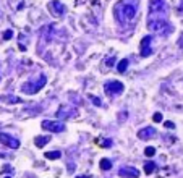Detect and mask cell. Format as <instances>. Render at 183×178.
Instances as JSON below:
<instances>
[{"mask_svg":"<svg viewBox=\"0 0 183 178\" xmlns=\"http://www.w3.org/2000/svg\"><path fill=\"white\" fill-rule=\"evenodd\" d=\"M154 170H156V163H154V162H151V160H149V162H146V165H144V172H146L148 175H149V173H152Z\"/></svg>","mask_w":183,"mask_h":178,"instance_id":"14","label":"cell"},{"mask_svg":"<svg viewBox=\"0 0 183 178\" xmlns=\"http://www.w3.org/2000/svg\"><path fill=\"white\" fill-rule=\"evenodd\" d=\"M0 143L7 147H12V149H18L20 147V141L15 139L13 136H10L8 133H0Z\"/></svg>","mask_w":183,"mask_h":178,"instance_id":"6","label":"cell"},{"mask_svg":"<svg viewBox=\"0 0 183 178\" xmlns=\"http://www.w3.org/2000/svg\"><path fill=\"white\" fill-rule=\"evenodd\" d=\"M104 147H112V141H110V139H105V141H104Z\"/></svg>","mask_w":183,"mask_h":178,"instance_id":"19","label":"cell"},{"mask_svg":"<svg viewBox=\"0 0 183 178\" xmlns=\"http://www.w3.org/2000/svg\"><path fill=\"white\" fill-rule=\"evenodd\" d=\"M49 141H50V136H37V138L34 139V143H36L37 147H44Z\"/></svg>","mask_w":183,"mask_h":178,"instance_id":"11","label":"cell"},{"mask_svg":"<svg viewBox=\"0 0 183 178\" xmlns=\"http://www.w3.org/2000/svg\"><path fill=\"white\" fill-rule=\"evenodd\" d=\"M165 126H167V128H173V126H175V125H173L172 121H165Z\"/></svg>","mask_w":183,"mask_h":178,"instance_id":"21","label":"cell"},{"mask_svg":"<svg viewBox=\"0 0 183 178\" xmlns=\"http://www.w3.org/2000/svg\"><path fill=\"white\" fill-rule=\"evenodd\" d=\"M99 165H101L102 170H110V168H112V162L109 160V159H102Z\"/></svg>","mask_w":183,"mask_h":178,"instance_id":"13","label":"cell"},{"mask_svg":"<svg viewBox=\"0 0 183 178\" xmlns=\"http://www.w3.org/2000/svg\"><path fill=\"white\" fill-rule=\"evenodd\" d=\"M128 63H130L128 58H121L120 62H118V65H117V70H118L120 73H125L126 68H128Z\"/></svg>","mask_w":183,"mask_h":178,"instance_id":"12","label":"cell"},{"mask_svg":"<svg viewBox=\"0 0 183 178\" xmlns=\"http://www.w3.org/2000/svg\"><path fill=\"white\" fill-rule=\"evenodd\" d=\"M136 12H138V0H118L114 8L115 18L120 25H128L136 16Z\"/></svg>","mask_w":183,"mask_h":178,"instance_id":"1","label":"cell"},{"mask_svg":"<svg viewBox=\"0 0 183 178\" xmlns=\"http://www.w3.org/2000/svg\"><path fill=\"white\" fill-rule=\"evenodd\" d=\"M118 175L123 176V178H138L139 176V170H138V168H135V167H123V168H120Z\"/></svg>","mask_w":183,"mask_h":178,"instance_id":"8","label":"cell"},{"mask_svg":"<svg viewBox=\"0 0 183 178\" xmlns=\"http://www.w3.org/2000/svg\"><path fill=\"white\" fill-rule=\"evenodd\" d=\"M114 60H115L114 57H112V58H109V60H107V65H112V63H114Z\"/></svg>","mask_w":183,"mask_h":178,"instance_id":"22","label":"cell"},{"mask_svg":"<svg viewBox=\"0 0 183 178\" xmlns=\"http://www.w3.org/2000/svg\"><path fill=\"white\" fill-rule=\"evenodd\" d=\"M148 20H167L165 0H149V18Z\"/></svg>","mask_w":183,"mask_h":178,"instance_id":"2","label":"cell"},{"mask_svg":"<svg viewBox=\"0 0 183 178\" xmlns=\"http://www.w3.org/2000/svg\"><path fill=\"white\" fill-rule=\"evenodd\" d=\"M92 102H94V104H96L97 107H101V101L97 99V97H92Z\"/></svg>","mask_w":183,"mask_h":178,"instance_id":"20","label":"cell"},{"mask_svg":"<svg viewBox=\"0 0 183 178\" xmlns=\"http://www.w3.org/2000/svg\"><path fill=\"white\" fill-rule=\"evenodd\" d=\"M13 36L12 31H5V34H3V39H10V37Z\"/></svg>","mask_w":183,"mask_h":178,"instance_id":"18","label":"cell"},{"mask_svg":"<svg viewBox=\"0 0 183 178\" xmlns=\"http://www.w3.org/2000/svg\"><path fill=\"white\" fill-rule=\"evenodd\" d=\"M42 128L50 131V133H62V131H65V123H62L60 120H44Z\"/></svg>","mask_w":183,"mask_h":178,"instance_id":"4","label":"cell"},{"mask_svg":"<svg viewBox=\"0 0 183 178\" xmlns=\"http://www.w3.org/2000/svg\"><path fill=\"white\" fill-rule=\"evenodd\" d=\"M151 41H152V36H144L141 39V57H151L152 55Z\"/></svg>","mask_w":183,"mask_h":178,"instance_id":"7","label":"cell"},{"mask_svg":"<svg viewBox=\"0 0 183 178\" xmlns=\"http://www.w3.org/2000/svg\"><path fill=\"white\" fill-rule=\"evenodd\" d=\"M144 154H146V157H152L154 154H156V147H146Z\"/></svg>","mask_w":183,"mask_h":178,"instance_id":"16","label":"cell"},{"mask_svg":"<svg viewBox=\"0 0 183 178\" xmlns=\"http://www.w3.org/2000/svg\"><path fill=\"white\" fill-rule=\"evenodd\" d=\"M123 84H121L120 81H107L104 84V91L109 94L110 97H114V96H118L123 92Z\"/></svg>","mask_w":183,"mask_h":178,"instance_id":"5","label":"cell"},{"mask_svg":"<svg viewBox=\"0 0 183 178\" xmlns=\"http://www.w3.org/2000/svg\"><path fill=\"white\" fill-rule=\"evenodd\" d=\"M49 10L54 12L57 16H62L63 13H65V5H63L62 2H58V0H54V2L49 3Z\"/></svg>","mask_w":183,"mask_h":178,"instance_id":"10","label":"cell"},{"mask_svg":"<svg viewBox=\"0 0 183 178\" xmlns=\"http://www.w3.org/2000/svg\"><path fill=\"white\" fill-rule=\"evenodd\" d=\"M152 120L156 121V123H161V121H162V114H161V112L154 114V115H152Z\"/></svg>","mask_w":183,"mask_h":178,"instance_id":"17","label":"cell"},{"mask_svg":"<svg viewBox=\"0 0 183 178\" xmlns=\"http://www.w3.org/2000/svg\"><path fill=\"white\" fill-rule=\"evenodd\" d=\"M45 83H47V79H45V76H41L37 81H29V83H26V84H23L21 86V91H25L28 92V94H36L39 89H42L45 86Z\"/></svg>","mask_w":183,"mask_h":178,"instance_id":"3","label":"cell"},{"mask_svg":"<svg viewBox=\"0 0 183 178\" xmlns=\"http://www.w3.org/2000/svg\"><path fill=\"white\" fill-rule=\"evenodd\" d=\"M7 178H10V176H7Z\"/></svg>","mask_w":183,"mask_h":178,"instance_id":"23","label":"cell"},{"mask_svg":"<svg viewBox=\"0 0 183 178\" xmlns=\"http://www.w3.org/2000/svg\"><path fill=\"white\" fill-rule=\"evenodd\" d=\"M154 136H156V130H154L152 126H146V128L139 130V133H138V138H139V139H143V141L152 139Z\"/></svg>","mask_w":183,"mask_h":178,"instance_id":"9","label":"cell"},{"mask_svg":"<svg viewBox=\"0 0 183 178\" xmlns=\"http://www.w3.org/2000/svg\"><path fill=\"white\" fill-rule=\"evenodd\" d=\"M45 157L50 159V160H55V159H60V157H62V154H60L58 151H54V152H45Z\"/></svg>","mask_w":183,"mask_h":178,"instance_id":"15","label":"cell"}]
</instances>
